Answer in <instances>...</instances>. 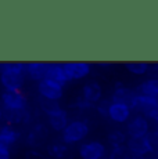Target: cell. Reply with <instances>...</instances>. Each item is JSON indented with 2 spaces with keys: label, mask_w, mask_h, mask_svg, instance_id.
<instances>
[{
  "label": "cell",
  "mask_w": 158,
  "mask_h": 159,
  "mask_svg": "<svg viewBox=\"0 0 158 159\" xmlns=\"http://www.w3.org/2000/svg\"><path fill=\"white\" fill-rule=\"evenodd\" d=\"M25 64H4L0 68V83L7 91H20L25 83Z\"/></svg>",
  "instance_id": "6da1fadb"
},
{
  "label": "cell",
  "mask_w": 158,
  "mask_h": 159,
  "mask_svg": "<svg viewBox=\"0 0 158 159\" xmlns=\"http://www.w3.org/2000/svg\"><path fill=\"white\" fill-rule=\"evenodd\" d=\"M89 134V126L83 120H71L68 126L61 133V140L65 144H75L79 143Z\"/></svg>",
  "instance_id": "7a4b0ae2"
},
{
  "label": "cell",
  "mask_w": 158,
  "mask_h": 159,
  "mask_svg": "<svg viewBox=\"0 0 158 159\" xmlns=\"http://www.w3.org/2000/svg\"><path fill=\"white\" fill-rule=\"evenodd\" d=\"M137 97H139V93L136 90L123 87L121 83H117V87H115L114 93L111 96V101L123 104V105L129 107L130 109H133L136 108V104H137Z\"/></svg>",
  "instance_id": "3957f363"
},
{
  "label": "cell",
  "mask_w": 158,
  "mask_h": 159,
  "mask_svg": "<svg viewBox=\"0 0 158 159\" xmlns=\"http://www.w3.org/2000/svg\"><path fill=\"white\" fill-rule=\"evenodd\" d=\"M2 102L4 105V109H8V111H25L28 105L26 97L21 91L4 90L2 93Z\"/></svg>",
  "instance_id": "277c9868"
},
{
  "label": "cell",
  "mask_w": 158,
  "mask_h": 159,
  "mask_svg": "<svg viewBox=\"0 0 158 159\" xmlns=\"http://www.w3.org/2000/svg\"><path fill=\"white\" fill-rule=\"evenodd\" d=\"M126 133L129 137H144L150 133V123L143 115H136L126 125Z\"/></svg>",
  "instance_id": "5b68a950"
},
{
  "label": "cell",
  "mask_w": 158,
  "mask_h": 159,
  "mask_svg": "<svg viewBox=\"0 0 158 159\" xmlns=\"http://www.w3.org/2000/svg\"><path fill=\"white\" fill-rule=\"evenodd\" d=\"M78 152L82 159H103L105 155V145L100 141L83 143Z\"/></svg>",
  "instance_id": "8992f818"
},
{
  "label": "cell",
  "mask_w": 158,
  "mask_h": 159,
  "mask_svg": "<svg viewBox=\"0 0 158 159\" xmlns=\"http://www.w3.org/2000/svg\"><path fill=\"white\" fill-rule=\"evenodd\" d=\"M64 71H65V75L68 78V80H79V79L86 78L90 73L92 68L87 62H65L63 65Z\"/></svg>",
  "instance_id": "52a82bcc"
},
{
  "label": "cell",
  "mask_w": 158,
  "mask_h": 159,
  "mask_svg": "<svg viewBox=\"0 0 158 159\" xmlns=\"http://www.w3.org/2000/svg\"><path fill=\"white\" fill-rule=\"evenodd\" d=\"M63 86L54 83L51 80H44L39 82L38 83V91L42 96V98H47V100H53V101H58L63 97Z\"/></svg>",
  "instance_id": "ba28073f"
},
{
  "label": "cell",
  "mask_w": 158,
  "mask_h": 159,
  "mask_svg": "<svg viewBox=\"0 0 158 159\" xmlns=\"http://www.w3.org/2000/svg\"><path fill=\"white\" fill-rule=\"evenodd\" d=\"M126 147L130 152H133L136 155H142V157L153 152L150 140H148V134L144 137H129Z\"/></svg>",
  "instance_id": "9c48e42d"
},
{
  "label": "cell",
  "mask_w": 158,
  "mask_h": 159,
  "mask_svg": "<svg viewBox=\"0 0 158 159\" xmlns=\"http://www.w3.org/2000/svg\"><path fill=\"white\" fill-rule=\"evenodd\" d=\"M101 97H103V87L99 82L92 80L89 83H86L82 89V98L85 100L86 102L92 104H99L101 101Z\"/></svg>",
  "instance_id": "30bf717a"
},
{
  "label": "cell",
  "mask_w": 158,
  "mask_h": 159,
  "mask_svg": "<svg viewBox=\"0 0 158 159\" xmlns=\"http://www.w3.org/2000/svg\"><path fill=\"white\" fill-rule=\"evenodd\" d=\"M130 111L132 109L129 107L123 105V104L111 102L110 109H108V118L111 120L117 122V123H125L130 118Z\"/></svg>",
  "instance_id": "8fae6325"
},
{
  "label": "cell",
  "mask_w": 158,
  "mask_h": 159,
  "mask_svg": "<svg viewBox=\"0 0 158 159\" xmlns=\"http://www.w3.org/2000/svg\"><path fill=\"white\" fill-rule=\"evenodd\" d=\"M47 136H49V131L46 129V126L44 125H36V126L32 127L29 134L26 136V144L31 147H39L46 141Z\"/></svg>",
  "instance_id": "7c38bea8"
},
{
  "label": "cell",
  "mask_w": 158,
  "mask_h": 159,
  "mask_svg": "<svg viewBox=\"0 0 158 159\" xmlns=\"http://www.w3.org/2000/svg\"><path fill=\"white\" fill-rule=\"evenodd\" d=\"M46 79L60 84V86H63V87L69 82L65 75V71H64L63 65H58V64H49V68L46 72Z\"/></svg>",
  "instance_id": "4fadbf2b"
},
{
  "label": "cell",
  "mask_w": 158,
  "mask_h": 159,
  "mask_svg": "<svg viewBox=\"0 0 158 159\" xmlns=\"http://www.w3.org/2000/svg\"><path fill=\"white\" fill-rule=\"evenodd\" d=\"M49 68V64L46 62H29L26 64V76L35 82H42L46 79V72Z\"/></svg>",
  "instance_id": "5bb4252c"
},
{
  "label": "cell",
  "mask_w": 158,
  "mask_h": 159,
  "mask_svg": "<svg viewBox=\"0 0 158 159\" xmlns=\"http://www.w3.org/2000/svg\"><path fill=\"white\" fill-rule=\"evenodd\" d=\"M47 154L53 159H71L72 151L65 143H51L47 145Z\"/></svg>",
  "instance_id": "9a60e30c"
},
{
  "label": "cell",
  "mask_w": 158,
  "mask_h": 159,
  "mask_svg": "<svg viewBox=\"0 0 158 159\" xmlns=\"http://www.w3.org/2000/svg\"><path fill=\"white\" fill-rule=\"evenodd\" d=\"M158 107V100L154 98V97H148V96H143V94H139L137 97V104H136V109L142 112L143 116H150L151 112L154 111Z\"/></svg>",
  "instance_id": "2e32d148"
},
{
  "label": "cell",
  "mask_w": 158,
  "mask_h": 159,
  "mask_svg": "<svg viewBox=\"0 0 158 159\" xmlns=\"http://www.w3.org/2000/svg\"><path fill=\"white\" fill-rule=\"evenodd\" d=\"M47 118H49V125H50L51 129L56 130V131H61V133L69 123L68 114H67V111H64L63 108L60 109V111L54 112L53 115L47 116Z\"/></svg>",
  "instance_id": "e0dca14e"
},
{
  "label": "cell",
  "mask_w": 158,
  "mask_h": 159,
  "mask_svg": "<svg viewBox=\"0 0 158 159\" xmlns=\"http://www.w3.org/2000/svg\"><path fill=\"white\" fill-rule=\"evenodd\" d=\"M136 91L139 94H143V96L154 97V98L158 100V76L144 80L140 86L136 89Z\"/></svg>",
  "instance_id": "ac0fdd59"
},
{
  "label": "cell",
  "mask_w": 158,
  "mask_h": 159,
  "mask_svg": "<svg viewBox=\"0 0 158 159\" xmlns=\"http://www.w3.org/2000/svg\"><path fill=\"white\" fill-rule=\"evenodd\" d=\"M20 133L14 129L11 125H4V126L0 127V140L4 143L6 145H13L17 143Z\"/></svg>",
  "instance_id": "d6986e66"
},
{
  "label": "cell",
  "mask_w": 158,
  "mask_h": 159,
  "mask_svg": "<svg viewBox=\"0 0 158 159\" xmlns=\"http://www.w3.org/2000/svg\"><path fill=\"white\" fill-rule=\"evenodd\" d=\"M4 118L7 125H14V123H26L29 120V114L28 111H4Z\"/></svg>",
  "instance_id": "ffe728a7"
},
{
  "label": "cell",
  "mask_w": 158,
  "mask_h": 159,
  "mask_svg": "<svg viewBox=\"0 0 158 159\" xmlns=\"http://www.w3.org/2000/svg\"><path fill=\"white\" fill-rule=\"evenodd\" d=\"M126 69L133 75H146L147 72H150V65L144 61H130V62L125 64Z\"/></svg>",
  "instance_id": "44dd1931"
},
{
  "label": "cell",
  "mask_w": 158,
  "mask_h": 159,
  "mask_svg": "<svg viewBox=\"0 0 158 159\" xmlns=\"http://www.w3.org/2000/svg\"><path fill=\"white\" fill-rule=\"evenodd\" d=\"M108 143L114 147V148H119V147H123L125 143H128L126 140V134L121 130H112L107 137Z\"/></svg>",
  "instance_id": "7402d4cb"
},
{
  "label": "cell",
  "mask_w": 158,
  "mask_h": 159,
  "mask_svg": "<svg viewBox=\"0 0 158 159\" xmlns=\"http://www.w3.org/2000/svg\"><path fill=\"white\" fill-rule=\"evenodd\" d=\"M39 105H40L42 111H43L47 116L53 115L54 112H57V111H60V109H61L58 101H53V100H47V98H40Z\"/></svg>",
  "instance_id": "603a6c76"
},
{
  "label": "cell",
  "mask_w": 158,
  "mask_h": 159,
  "mask_svg": "<svg viewBox=\"0 0 158 159\" xmlns=\"http://www.w3.org/2000/svg\"><path fill=\"white\" fill-rule=\"evenodd\" d=\"M132 154L133 152H130L128 149V147L123 145V147H119V148H114V151L111 152L110 159H130Z\"/></svg>",
  "instance_id": "cb8c5ba5"
},
{
  "label": "cell",
  "mask_w": 158,
  "mask_h": 159,
  "mask_svg": "<svg viewBox=\"0 0 158 159\" xmlns=\"http://www.w3.org/2000/svg\"><path fill=\"white\" fill-rule=\"evenodd\" d=\"M112 101H108V100H101L99 104H97V111L100 112L103 116H107L108 118V109H110Z\"/></svg>",
  "instance_id": "d4e9b609"
},
{
  "label": "cell",
  "mask_w": 158,
  "mask_h": 159,
  "mask_svg": "<svg viewBox=\"0 0 158 159\" xmlns=\"http://www.w3.org/2000/svg\"><path fill=\"white\" fill-rule=\"evenodd\" d=\"M148 140H150L153 152L157 155L158 154V133L157 131H151V133H148Z\"/></svg>",
  "instance_id": "484cf974"
},
{
  "label": "cell",
  "mask_w": 158,
  "mask_h": 159,
  "mask_svg": "<svg viewBox=\"0 0 158 159\" xmlns=\"http://www.w3.org/2000/svg\"><path fill=\"white\" fill-rule=\"evenodd\" d=\"M0 159H11V154L8 145H6L4 143L0 140Z\"/></svg>",
  "instance_id": "4316f807"
},
{
  "label": "cell",
  "mask_w": 158,
  "mask_h": 159,
  "mask_svg": "<svg viewBox=\"0 0 158 159\" xmlns=\"http://www.w3.org/2000/svg\"><path fill=\"white\" fill-rule=\"evenodd\" d=\"M26 159H47V157H44L43 154L38 151H31L26 154Z\"/></svg>",
  "instance_id": "83f0119b"
},
{
  "label": "cell",
  "mask_w": 158,
  "mask_h": 159,
  "mask_svg": "<svg viewBox=\"0 0 158 159\" xmlns=\"http://www.w3.org/2000/svg\"><path fill=\"white\" fill-rule=\"evenodd\" d=\"M148 118H150V119H153V120H156L157 123H158V107H157L156 109H154L153 112H151V115L148 116Z\"/></svg>",
  "instance_id": "f1b7e54d"
},
{
  "label": "cell",
  "mask_w": 158,
  "mask_h": 159,
  "mask_svg": "<svg viewBox=\"0 0 158 159\" xmlns=\"http://www.w3.org/2000/svg\"><path fill=\"white\" fill-rule=\"evenodd\" d=\"M150 72L154 73V75H157L158 73V64H154L153 66H150Z\"/></svg>",
  "instance_id": "f546056e"
},
{
  "label": "cell",
  "mask_w": 158,
  "mask_h": 159,
  "mask_svg": "<svg viewBox=\"0 0 158 159\" xmlns=\"http://www.w3.org/2000/svg\"><path fill=\"white\" fill-rule=\"evenodd\" d=\"M4 118V112H3V109H2V107H0V120Z\"/></svg>",
  "instance_id": "4dcf8cb0"
},
{
  "label": "cell",
  "mask_w": 158,
  "mask_h": 159,
  "mask_svg": "<svg viewBox=\"0 0 158 159\" xmlns=\"http://www.w3.org/2000/svg\"><path fill=\"white\" fill-rule=\"evenodd\" d=\"M154 131H157V133H158V123L156 125V129H154Z\"/></svg>",
  "instance_id": "1f68e13d"
},
{
  "label": "cell",
  "mask_w": 158,
  "mask_h": 159,
  "mask_svg": "<svg viewBox=\"0 0 158 159\" xmlns=\"http://www.w3.org/2000/svg\"><path fill=\"white\" fill-rule=\"evenodd\" d=\"M156 159H158V154H157V157H156Z\"/></svg>",
  "instance_id": "d6a6232c"
}]
</instances>
